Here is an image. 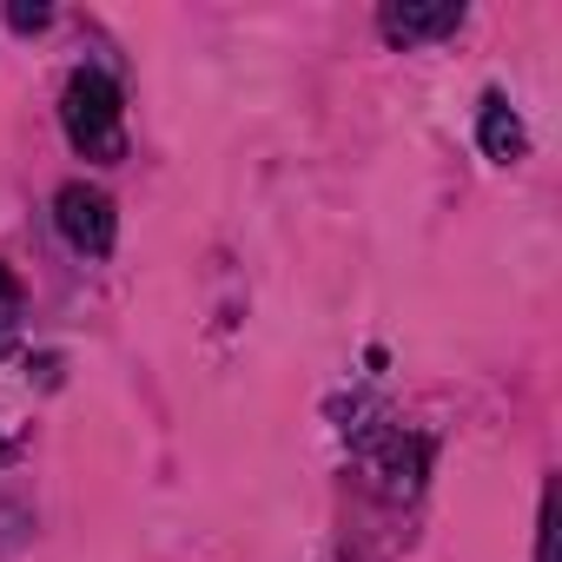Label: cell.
I'll return each instance as SVG.
<instances>
[{
	"instance_id": "cell-1",
	"label": "cell",
	"mask_w": 562,
	"mask_h": 562,
	"mask_svg": "<svg viewBox=\"0 0 562 562\" xmlns=\"http://www.w3.org/2000/svg\"><path fill=\"white\" fill-rule=\"evenodd\" d=\"M60 126H67L74 153H87V159H100V166L126 159V126H120V87H113L106 74L80 67V74L67 80V93H60Z\"/></svg>"
},
{
	"instance_id": "cell-2",
	"label": "cell",
	"mask_w": 562,
	"mask_h": 562,
	"mask_svg": "<svg viewBox=\"0 0 562 562\" xmlns=\"http://www.w3.org/2000/svg\"><path fill=\"white\" fill-rule=\"evenodd\" d=\"M54 218H60V232L80 245V251H113V232H120V218H113V199L100 192V186H87V179H74V186H60V199H54Z\"/></svg>"
},
{
	"instance_id": "cell-3",
	"label": "cell",
	"mask_w": 562,
	"mask_h": 562,
	"mask_svg": "<svg viewBox=\"0 0 562 562\" xmlns=\"http://www.w3.org/2000/svg\"><path fill=\"white\" fill-rule=\"evenodd\" d=\"M463 27V0H391L384 8V34L391 41H437Z\"/></svg>"
},
{
	"instance_id": "cell-4",
	"label": "cell",
	"mask_w": 562,
	"mask_h": 562,
	"mask_svg": "<svg viewBox=\"0 0 562 562\" xmlns=\"http://www.w3.org/2000/svg\"><path fill=\"white\" fill-rule=\"evenodd\" d=\"M476 133H483V153H490V159H503V166L529 153V133H522V120L509 113V100H503V93H490V100H483V126H476Z\"/></svg>"
},
{
	"instance_id": "cell-5",
	"label": "cell",
	"mask_w": 562,
	"mask_h": 562,
	"mask_svg": "<svg viewBox=\"0 0 562 562\" xmlns=\"http://www.w3.org/2000/svg\"><path fill=\"white\" fill-rule=\"evenodd\" d=\"M536 562H555V483L542 490V522H536Z\"/></svg>"
},
{
	"instance_id": "cell-6",
	"label": "cell",
	"mask_w": 562,
	"mask_h": 562,
	"mask_svg": "<svg viewBox=\"0 0 562 562\" xmlns=\"http://www.w3.org/2000/svg\"><path fill=\"white\" fill-rule=\"evenodd\" d=\"M47 21H54V14L41 8V0H14V8H8V27H14V34H41Z\"/></svg>"
},
{
	"instance_id": "cell-7",
	"label": "cell",
	"mask_w": 562,
	"mask_h": 562,
	"mask_svg": "<svg viewBox=\"0 0 562 562\" xmlns=\"http://www.w3.org/2000/svg\"><path fill=\"white\" fill-rule=\"evenodd\" d=\"M14 299H21V278H14L8 265H0V305H14Z\"/></svg>"
},
{
	"instance_id": "cell-8",
	"label": "cell",
	"mask_w": 562,
	"mask_h": 562,
	"mask_svg": "<svg viewBox=\"0 0 562 562\" xmlns=\"http://www.w3.org/2000/svg\"><path fill=\"white\" fill-rule=\"evenodd\" d=\"M14 351V331H8V318H0V358H8Z\"/></svg>"
}]
</instances>
